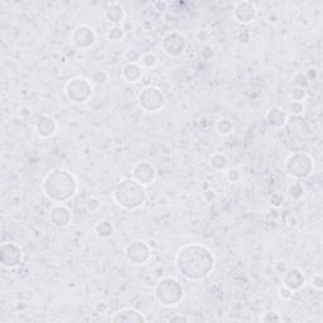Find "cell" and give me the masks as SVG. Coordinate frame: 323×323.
<instances>
[{"instance_id": "6da1fadb", "label": "cell", "mask_w": 323, "mask_h": 323, "mask_svg": "<svg viewBox=\"0 0 323 323\" xmlns=\"http://www.w3.org/2000/svg\"><path fill=\"white\" fill-rule=\"evenodd\" d=\"M216 258L206 245L190 242L183 245L176 255L178 273L191 282H200L214 272Z\"/></svg>"}, {"instance_id": "7a4b0ae2", "label": "cell", "mask_w": 323, "mask_h": 323, "mask_svg": "<svg viewBox=\"0 0 323 323\" xmlns=\"http://www.w3.org/2000/svg\"><path fill=\"white\" fill-rule=\"evenodd\" d=\"M79 182L76 177L62 168H55L46 174L42 182V192L53 204H65L76 196Z\"/></svg>"}, {"instance_id": "3957f363", "label": "cell", "mask_w": 323, "mask_h": 323, "mask_svg": "<svg viewBox=\"0 0 323 323\" xmlns=\"http://www.w3.org/2000/svg\"><path fill=\"white\" fill-rule=\"evenodd\" d=\"M148 197L145 186L136 182L131 177L122 178L114 188L112 199L119 207L128 211L140 209L145 204Z\"/></svg>"}, {"instance_id": "277c9868", "label": "cell", "mask_w": 323, "mask_h": 323, "mask_svg": "<svg viewBox=\"0 0 323 323\" xmlns=\"http://www.w3.org/2000/svg\"><path fill=\"white\" fill-rule=\"evenodd\" d=\"M154 298L162 307H176L185 298V287L174 277L162 278L155 285Z\"/></svg>"}, {"instance_id": "5b68a950", "label": "cell", "mask_w": 323, "mask_h": 323, "mask_svg": "<svg viewBox=\"0 0 323 323\" xmlns=\"http://www.w3.org/2000/svg\"><path fill=\"white\" fill-rule=\"evenodd\" d=\"M315 169V159L308 153L294 152L285 159L284 171L285 173L293 179L308 178Z\"/></svg>"}, {"instance_id": "8992f818", "label": "cell", "mask_w": 323, "mask_h": 323, "mask_svg": "<svg viewBox=\"0 0 323 323\" xmlns=\"http://www.w3.org/2000/svg\"><path fill=\"white\" fill-rule=\"evenodd\" d=\"M65 94L75 104H86L93 96V82L84 76H75L67 81Z\"/></svg>"}, {"instance_id": "52a82bcc", "label": "cell", "mask_w": 323, "mask_h": 323, "mask_svg": "<svg viewBox=\"0 0 323 323\" xmlns=\"http://www.w3.org/2000/svg\"><path fill=\"white\" fill-rule=\"evenodd\" d=\"M139 109L145 112H157L163 109L166 104V96L163 91L157 86H145L141 89L136 98Z\"/></svg>"}, {"instance_id": "ba28073f", "label": "cell", "mask_w": 323, "mask_h": 323, "mask_svg": "<svg viewBox=\"0 0 323 323\" xmlns=\"http://www.w3.org/2000/svg\"><path fill=\"white\" fill-rule=\"evenodd\" d=\"M24 260V253L19 244L6 241L0 245V265L5 269H15Z\"/></svg>"}, {"instance_id": "9c48e42d", "label": "cell", "mask_w": 323, "mask_h": 323, "mask_svg": "<svg viewBox=\"0 0 323 323\" xmlns=\"http://www.w3.org/2000/svg\"><path fill=\"white\" fill-rule=\"evenodd\" d=\"M125 258L131 265H144L152 258V246L144 240H135L125 249Z\"/></svg>"}, {"instance_id": "30bf717a", "label": "cell", "mask_w": 323, "mask_h": 323, "mask_svg": "<svg viewBox=\"0 0 323 323\" xmlns=\"http://www.w3.org/2000/svg\"><path fill=\"white\" fill-rule=\"evenodd\" d=\"M160 47L167 56L177 58L185 53L186 48H187V41H186V37L182 33L168 32L162 38Z\"/></svg>"}, {"instance_id": "8fae6325", "label": "cell", "mask_w": 323, "mask_h": 323, "mask_svg": "<svg viewBox=\"0 0 323 323\" xmlns=\"http://www.w3.org/2000/svg\"><path fill=\"white\" fill-rule=\"evenodd\" d=\"M98 41L95 29L87 24H80L71 33V42L79 49H90Z\"/></svg>"}, {"instance_id": "7c38bea8", "label": "cell", "mask_w": 323, "mask_h": 323, "mask_svg": "<svg viewBox=\"0 0 323 323\" xmlns=\"http://www.w3.org/2000/svg\"><path fill=\"white\" fill-rule=\"evenodd\" d=\"M131 178L143 186H149L157 178V169L150 162H138L131 168Z\"/></svg>"}, {"instance_id": "4fadbf2b", "label": "cell", "mask_w": 323, "mask_h": 323, "mask_svg": "<svg viewBox=\"0 0 323 323\" xmlns=\"http://www.w3.org/2000/svg\"><path fill=\"white\" fill-rule=\"evenodd\" d=\"M49 221L58 228L67 227L72 221V211L66 205L56 204L49 210Z\"/></svg>"}, {"instance_id": "5bb4252c", "label": "cell", "mask_w": 323, "mask_h": 323, "mask_svg": "<svg viewBox=\"0 0 323 323\" xmlns=\"http://www.w3.org/2000/svg\"><path fill=\"white\" fill-rule=\"evenodd\" d=\"M258 15V8L251 1H239L234 6V18L240 24L254 22Z\"/></svg>"}, {"instance_id": "9a60e30c", "label": "cell", "mask_w": 323, "mask_h": 323, "mask_svg": "<svg viewBox=\"0 0 323 323\" xmlns=\"http://www.w3.org/2000/svg\"><path fill=\"white\" fill-rule=\"evenodd\" d=\"M57 121H56L55 117L48 114L41 115L34 124L35 134L41 139H49L52 136H55V134L57 133Z\"/></svg>"}, {"instance_id": "2e32d148", "label": "cell", "mask_w": 323, "mask_h": 323, "mask_svg": "<svg viewBox=\"0 0 323 323\" xmlns=\"http://www.w3.org/2000/svg\"><path fill=\"white\" fill-rule=\"evenodd\" d=\"M306 283H307V278L299 268H288L287 272L283 274V284L293 292L303 289Z\"/></svg>"}, {"instance_id": "e0dca14e", "label": "cell", "mask_w": 323, "mask_h": 323, "mask_svg": "<svg viewBox=\"0 0 323 323\" xmlns=\"http://www.w3.org/2000/svg\"><path fill=\"white\" fill-rule=\"evenodd\" d=\"M112 323H145L147 318L133 307L121 308L111 317Z\"/></svg>"}, {"instance_id": "ac0fdd59", "label": "cell", "mask_w": 323, "mask_h": 323, "mask_svg": "<svg viewBox=\"0 0 323 323\" xmlns=\"http://www.w3.org/2000/svg\"><path fill=\"white\" fill-rule=\"evenodd\" d=\"M265 117L266 124L273 129H280L283 128L287 121H288V112L284 111L283 109L278 108V106H273L264 115Z\"/></svg>"}, {"instance_id": "d6986e66", "label": "cell", "mask_w": 323, "mask_h": 323, "mask_svg": "<svg viewBox=\"0 0 323 323\" xmlns=\"http://www.w3.org/2000/svg\"><path fill=\"white\" fill-rule=\"evenodd\" d=\"M126 11L122 4L120 3H109L105 8V18L114 25H120L124 23Z\"/></svg>"}, {"instance_id": "ffe728a7", "label": "cell", "mask_w": 323, "mask_h": 323, "mask_svg": "<svg viewBox=\"0 0 323 323\" xmlns=\"http://www.w3.org/2000/svg\"><path fill=\"white\" fill-rule=\"evenodd\" d=\"M143 71L144 68L141 67L140 63H126L121 70V77L129 84H136L143 77Z\"/></svg>"}, {"instance_id": "44dd1931", "label": "cell", "mask_w": 323, "mask_h": 323, "mask_svg": "<svg viewBox=\"0 0 323 323\" xmlns=\"http://www.w3.org/2000/svg\"><path fill=\"white\" fill-rule=\"evenodd\" d=\"M94 231H95L96 236L100 239H109L114 235L115 226L110 220H101L94 226Z\"/></svg>"}, {"instance_id": "7402d4cb", "label": "cell", "mask_w": 323, "mask_h": 323, "mask_svg": "<svg viewBox=\"0 0 323 323\" xmlns=\"http://www.w3.org/2000/svg\"><path fill=\"white\" fill-rule=\"evenodd\" d=\"M209 164L214 171L222 172L228 167V158L227 155L221 152H216L210 155Z\"/></svg>"}, {"instance_id": "603a6c76", "label": "cell", "mask_w": 323, "mask_h": 323, "mask_svg": "<svg viewBox=\"0 0 323 323\" xmlns=\"http://www.w3.org/2000/svg\"><path fill=\"white\" fill-rule=\"evenodd\" d=\"M215 128H216V131H217L218 135L228 136L235 131V124L230 117H220V119L216 121Z\"/></svg>"}, {"instance_id": "cb8c5ba5", "label": "cell", "mask_w": 323, "mask_h": 323, "mask_svg": "<svg viewBox=\"0 0 323 323\" xmlns=\"http://www.w3.org/2000/svg\"><path fill=\"white\" fill-rule=\"evenodd\" d=\"M288 193L293 200H301L306 193V187H304L303 182L299 179H294L293 182L289 185Z\"/></svg>"}, {"instance_id": "d4e9b609", "label": "cell", "mask_w": 323, "mask_h": 323, "mask_svg": "<svg viewBox=\"0 0 323 323\" xmlns=\"http://www.w3.org/2000/svg\"><path fill=\"white\" fill-rule=\"evenodd\" d=\"M126 35V32L122 28V25H112L109 30H108V39L110 42H114V43H117V42H121L122 39L125 38Z\"/></svg>"}, {"instance_id": "484cf974", "label": "cell", "mask_w": 323, "mask_h": 323, "mask_svg": "<svg viewBox=\"0 0 323 323\" xmlns=\"http://www.w3.org/2000/svg\"><path fill=\"white\" fill-rule=\"evenodd\" d=\"M139 63L143 68H154L158 63V57L153 52H145L141 55Z\"/></svg>"}, {"instance_id": "4316f807", "label": "cell", "mask_w": 323, "mask_h": 323, "mask_svg": "<svg viewBox=\"0 0 323 323\" xmlns=\"http://www.w3.org/2000/svg\"><path fill=\"white\" fill-rule=\"evenodd\" d=\"M108 81H109V75L104 70L95 71V72L91 75V82H93L94 85H96V86H104Z\"/></svg>"}, {"instance_id": "83f0119b", "label": "cell", "mask_w": 323, "mask_h": 323, "mask_svg": "<svg viewBox=\"0 0 323 323\" xmlns=\"http://www.w3.org/2000/svg\"><path fill=\"white\" fill-rule=\"evenodd\" d=\"M242 173L237 167H230L226 169V179L230 183H239L241 181Z\"/></svg>"}, {"instance_id": "f1b7e54d", "label": "cell", "mask_w": 323, "mask_h": 323, "mask_svg": "<svg viewBox=\"0 0 323 323\" xmlns=\"http://www.w3.org/2000/svg\"><path fill=\"white\" fill-rule=\"evenodd\" d=\"M293 84H294V87L307 90V87L310 86L311 81L308 80V77L306 76L304 72H297V74L293 76Z\"/></svg>"}, {"instance_id": "f546056e", "label": "cell", "mask_w": 323, "mask_h": 323, "mask_svg": "<svg viewBox=\"0 0 323 323\" xmlns=\"http://www.w3.org/2000/svg\"><path fill=\"white\" fill-rule=\"evenodd\" d=\"M304 111H306V105L301 101H291V104L288 105V112L293 116H299Z\"/></svg>"}, {"instance_id": "4dcf8cb0", "label": "cell", "mask_w": 323, "mask_h": 323, "mask_svg": "<svg viewBox=\"0 0 323 323\" xmlns=\"http://www.w3.org/2000/svg\"><path fill=\"white\" fill-rule=\"evenodd\" d=\"M284 195L282 192H274L269 196V205L274 209H280L284 205Z\"/></svg>"}, {"instance_id": "1f68e13d", "label": "cell", "mask_w": 323, "mask_h": 323, "mask_svg": "<svg viewBox=\"0 0 323 323\" xmlns=\"http://www.w3.org/2000/svg\"><path fill=\"white\" fill-rule=\"evenodd\" d=\"M85 205H86V209L89 210L91 214H95L99 210L101 209V201L95 197V196H91V197H87L86 201H85Z\"/></svg>"}, {"instance_id": "d6a6232c", "label": "cell", "mask_w": 323, "mask_h": 323, "mask_svg": "<svg viewBox=\"0 0 323 323\" xmlns=\"http://www.w3.org/2000/svg\"><path fill=\"white\" fill-rule=\"evenodd\" d=\"M289 96H291L292 101H301V103H304V100L308 98V93L307 90L299 89V87H293Z\"/></svg>"}, {"instance_id": "836d02e7", "label": "cell", "mask_w": 323, "mask_h": 323, "mask_svg": "<svg viewBox=\"0 0 323 323\" xmlns=\"http://www.w3.org/2000/svg\"><path fill=\"white\" fill-rule=\"evenodd\" d=\"M141 58V53L135 48H129L125 52V60L128 61V63H139Z\"/></svg>"}, {"instance_id": "e575fe53", "label": "cell", "mask_w": 323, "mask_h": 323, "mask_svg": "<svg viewBox=\"0 0 323 323\" xmlns=\"http://www.w3.org/2000/svg\"><path fill=\"white\" fill-rule=\"evenodd\" d=\"M294 293H296V292L289 289L288 287H285L284 284L280 285L279 289H278V296H279V298L282 299V301H291V299L293 298Z\"/></svg>"}, {"instance_id": "d590c367", "label": "cell", "mask_w": 323, "mask_h": 323, "mask_svg": "<svg viewBox=\"0 0 323 323\" xmlns=\"http://www.w3.org/2000/svg\"><path fill=\"white\" fill-rule=\"evenodd\" d=\"M263 322H282L283 317L277 312H266L261 317Z\"/></svg>"}, {"instance_id": "8d00e7d4", "label": "cell", "mask_w": 323, "mask_h": 323, "mask_svg": "<svg viewBox=\"0 0 323 323\" xmlns=\"http://www.w3.org/2000/svg\"><path fill=\"white\" fill-rule=\"evenodd\" d=\"M311 285L316 291H322L323 289V277L322 274H315L311 279Z\"/></svg>"}, {"instance_id": "74e56055", "label": "cell", "mask_w": 323, "mask_h": 323, "mask_svg": "<svg viewBox=\"0 0 323 323\" xmlns=\"http://www.w3.org/2000/svg\"><path fill=\"white\" fill-rule=\"evenodd\" d=\"M216 197H217V193H216V191H215L214 188H210V190H206L202 192V199L205 200V202L215 201Z\"/></svg>"}, {"instance_id": "f35d334b", "label": "cell", "mask_w": 323, "mask_h": 323, "mask_svg": "<svg viewBox=\"0 0 323 323\" xmlns=\"http://www.w3.org/2000/svg\"><path fill=\"white\" fill-rule=\"evenodd\" d=\"M214 55H215V52H214V48H212V47H210V46H205L204 48H202V51H201V56H202V57H204L205 60H206V61L211 60V58L214 57Z\"/></svg>"}, {"instance_id": "ab89813d", "label": "cell", "mask_w": 323, "mask_h": 323, "mask_svg": "<svg viewBox=\"0 0 323 323\" xmlns=\"http://www.w3.org/2000/svg\"><path fill=\"white\" fill-rule=\"evenodd\" d=\"M168 322L171 323H186V322H190V318L186 317V316H181V315H176V316H172L171 318H168Z\"/></svg>"}, {"instance_id": "60d3db41", "label": "cell", "mask_w": 323, "mask_h": 323, "mask_svg": "<svg viewBox=\"0 0 323 323\" xmlns=\"http://www.w3.org/2000/svg\"><path fill=\"white\" fill-rule=\"evenodd\" d=\"M287 269H288V266H287V264L284 261H278V263L274 264V270L277 273H279V274H284L287 272Z\"/></svg>"}, {"instance_id": "b9f144b4", "label": "cell", "mask_w": 323, "mask_h": 323, "mask_svg": "<svg viewBox=\"0 0 323 323\" xmlns=\"http://www.w3.org/2000/svg\"><path fill=\"white\" fill-rule=\"evenodd\" d=\"M108 310H109V306H108V303H104V302H100L95 306V311L99 315H105Z\"/></svg>"}, {"instance_id": "7bdbcfd3", "label": "cell", "mask_w": 323, "mask_h": 323, "mask_svg": "<svg viewBox=\"0 0 323 323\" xmlns=\"http://www.w3.org/2000/svg\"><path fill=\"white\" fill-rule=\"evenodd\" d=\"M304 74H306V76L308 77L310 81H312L313 79H316L318 76V70L316 67H310L307 71H304Z\"/></svg>"}, {"instance_id": "ee69618b", "label": "cell", "mask_w": 323, "mask_h": 323, "mask_svg": "<svg viewBox=\"0 0 323 323\" xmlns=\"http://www.w3.org/2000/svg\"><path fill=\"white\" fill-rule=\"evenodd\" d=\"M196 37H197V39H199V41L207 42L210 39V33L207 32V30L201 29V30H199V32H197Z\"/></svg>"}]
</instances>
